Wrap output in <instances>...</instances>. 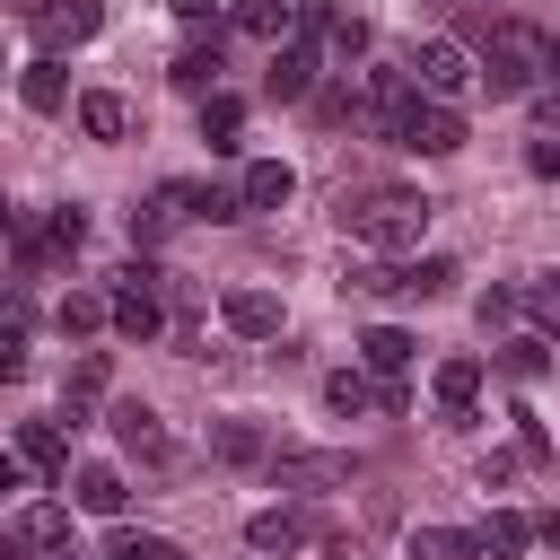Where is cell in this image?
<instances>
[{
  "mask_svg": "<svg viewBox=\"0 0 560 560\" xmlns=\"http://www.w3.org/2000/svg\"><path fill=\"white\" fill-rule=\"evenodd\" d=\"M210 455H219V464H262V429H254V420H219V429H210Z\"/></svg>",
  "mask_w": 560,
  "mask_h": 560,
  "instance_id": "cell-30",
  "label": "cell"
},
{
  "mask_svg": "<svg viewBox=\"0 0 560 560\" xmlns=\"http://www.w3.org/2000/svg\"><path fill=\"white\" fill-rule=\"evenodd\" d=\"M516 306H525L516 289H481V298H472V315H481V332H499V324H516Z\"/></svg>",
  "mask_w": 560,
  "mask_h": 560,
  "instance_id": "cell-35",
  "label": "cell"
},
{
  "mask_svg": "<svg viewBox=\"0 0 560 560\" xmlns=\"http://www.w3.org/2000/svg\"><path fill=\"white\" fill-rule=\"evenodd\" d=\"M18 96H26V114H61V105H70V79H61V61H26Z\"/></svg>",
  "mask_w": 560,
  "mask_h": 560,
  "instance_id": "cell-24",
  "label": "cell"
},
{
  "mask_svg": "<svg viewBox=\"0 0 560 560\" xmlns=\"http://www.w3.org/2000/svg\"><path fill=\"white\" fill-rule=\"evenodd\" d=\"M525 315H534L542 332H560V271H542V280L525 289Z\"/></svg>",
  "mask_w": 560,
  "mask_h": 560,
  "instance_id": "cell-34",
  "label": "cell"
},
{
  "mask_svg": "<svg viewBox=\"0 0 560 560\" xmlns=\"http://www.w3.org/2000/svg\"><path fill=\"white\" fill-rule=\"evenodd\" d=\"M105 385H114V359H105V350H79V359H70V385H61V420H88V411L105 402Z\"/></svg>",
  "mask_w": 560,
  "mask_h": 560,
  "instance_id": "cell-14",
  "label": "cell"
},
{
  "mask_svg": "<svg viewBox=\"0 0 560 560\" xmlns=\"http://www.w3.org/2000/svg\"><path fill=\"white\" fill-rule=\"evenodd\" d=\"M324 560H350V551H324Z\"/></svg>",
  "mask_w": 560,
  "mask_h": 560,
  "instance_id": "cell-43",
  "label": "cell"
},
{
  "mask_svg": "<svg viewBox=\"0 0 560 560\" xmlns=\"http://www.w3.org/2000/svg\"><path fill=\"white\" fill-rule=\"evenodd\" d=\"M105 560H184V542H166V534H131V525H122V534L105 542Z\"/></svg>",
  "mask_w": 560,
  "mask_h": 560,
  "instance_id": "cell-32",
  "label": "cell"
},
{
  "mask_svg": "<svg viewBox=\"0 0 560 560\" xmlns=\"http://www.w3.org/2000/svg\"><path fill=\"white\" fill-rule=\"evenodd\" d=\"M79 131H88V140H122V131H131V105H122L114 88H88V96H79Z\"/></svg>",
  "mask_w": 560,
  "mask_h": 560,
  "instance_id": "cell-21",
  "label": "cell"
},
{
  "mask_svg": "<svg viewBox=\"0 0 560 560\" xmlns=\"http://www.w3.org/2000/svg\"><path fill=\"white\" fill-rule=\"evenodd\" d=\"M324 402H332L341 420H359V411H385V385H376L368 368H332V376H324Z\"/></svg>",
  "mask_w": 560,
  "mask_h": 560,
  "instance_id": "cell-19",
  "label": "cell"
},
{
  "mask_svg": "<svg viewBox=\"0 0 560 560\" xmlns=\"http://www.w3.org/2000/svg\"><path fill=\"white\" fill-rule=\"evenodd\" d=\"M88 245V210H52L35 236H18V262L35 271V262H52V254H79Z\"/></svg>",
  "mask_w": 560,
  "mask_h": 560,
  "instance_id": "cell-13",
  "label": "cell"
},
{
  "mask_svg": "<svg viewBox=\"0 0 560 560\" xmlns=\"http://www.w3.org/2000/svg\"><path fill=\"white\" fill-rule=\"evenodd\" d=\"M52 551H70V508H61V499H35V508L9 525L0 560H52Z\"/></svg>",
  "mask_w": 560,
  "mask_h": 560,
  "instance_id": "cell-5",
  "label": "cell"
},
{
  "mask_svg": "<svg viewBox=\"0 0 560 560\" xmlns=\"http://www.w3.org/2000/svg\"><path fill=\"white\" fill-rule=\"evenodd\" d=\"M192 219H245V184H192Z\"/></svg>",
  "mask_w": 560,
  "mask_h": 560,
  "instance_id": "cell-33",
  "label": "cell"
},
{
  "mask_svg": "<svg viewBox=\"0 0 560 560\" xmlns=\"http://www.w3.org/2000/svg\"><path fill=\"white\" fill-rule=\"evenodd\" d=\"M455 289V262L446 254H420V262H402V280H394V298H446Z\"/></svg>",
  "mask_w": 560,
  "mask_h": 560,
  "instance_id": "cell-29",
  "label": "cell"
},
{
  "mask_svg": "<svg viewBox=\"0 0 560 560\" xmlns=\"http://www.w3.org/2000/svg\"><path fill=\"white\" fill-rule=\"evenodd\" d=\"M499 368H508V376H525V385H534V376H542V368H551V350H542V341H508V359H499Z\"/></svg>",
  "mask_w": 560,
  "mask_h": 560,
  "instance_id": "cell-37",
  "label": "cell"
},
{
  "mask_svg": "<svg viewBox=\"0 0 560 560\" xmlns=\"http://www.w3.org/2000/svg\"><path fill=\"white\" fill-rule=\"evenodd\" d=\"M411 88L420 96H438V105H455L464 88H481V70H472V44H455V35H429V44H411Z\"/></svg>",
  "mask_w": 560,
  "mask_h": 560,
  "instance_id": "cell-3",
  "label": "cell"
},
{
  "mask_svg": "<svg viewBox=\"0 0 560 560\" xmlns=\"http://www.w3.org/2000/svg\"><path fill=\"white\" fill-rule=\"evenodd\" d=\"M350 455H271V490H298V499H324V490H350Z\"/></svg>",
  "mask_w": 560,
  "mask_h": 560,
  "instance_id": "cell-8",
  "label": "cell"
},
{
  "mask_svg": "<svg viewBox=\"0 0 560 560\" xmlns=\"http://www.w3.org/2000/svg\"><path fill=\"white\" fill-rule=\"evenodd\" d=\"M70 499H79L88 516H122V499H131V490H122V472H114V464H79V472H70Z\"/></svg>",
  "mask_w": 560,
  "mask_h": 560,
  "instance_id": "cell-20",
  "label": "cell"
},
{
  "mask_svg": "<svg viewBox=\"0 0 560 560\" xmlns=\"http://www.w3.org/2000/svg\"><path fill=\"white\" fill-rule=\"evenodd\" d=\"M429 394H438V411H472V394H481V359L472 350H455V359H438V376H429Z\"/></svg>",
  "mask_w": 560,
  "mask_h": 560,
  "instance_id": "cell-18",
  "label": "cell"
},
{
  "mask_svg": "<svg viewBox=\"0 0 560 560\" xmlns=\"http://www.w3.org/2000/svg\"><path fill=\"white\" fill-rule=\"evenodd\" d=\"M105 26V9L96 0H52V9H35V44H44V61L52 52H70V44H88Z\"/></svg>",
  "mask_w": 560,
  "mask_h": 560,
  "instance_id": "cell-10",
  "label": "cell"
},
{
  "mask_svg": "<svg viewBox=\"0 0 560 560\" xmlns=\"http://www.w3.org/2000/svg\"><path fill=\"white\" fill-rule=\"evenodd\" d=\"M394 149H420V158H455V149H464V114H455V105H438V96H420V105L402 114Z\"/></svg>",
  "mask_w": 560,
  "mask_h": 560,
  "instance_id": "cell-7",
  "label": "cell"
},
{
  "mask_svg": "<svg viewBox=\"0 0 560 560\" xmlns=\"http://www.w3.org/2000/svg\"><path fill=\"white\" fill-rule=\"evenodd\" d=\"M0 236H9V192H0Z\"/></svg>",
  "mask_w": 560,
  "mask_h": 560,
  "instance_id": "cell-42",
  "label": "cell"
},
{
  "mask_svg": "<svg viewBox=\"0 0 560 560\" xmlns=\"http://www.w3.org/2000/svg\"><path fill=\"white\" fill-rule=\"evenodd\" d=\"M0 490H26V455H0Z\"/></svg>",
  "mask_w": 560,
  "mask_h": 560,
  "instance_id": "cell-39",
  "label": "cell"
},
{
  "mask_svg": "<svg viewBox=\"0 0 560 560\" xmlns=\"http://www.w3.org/2000/svg\"><path fill=\"white\" fill-rule=\"evenodd\" d=\"M289 192H298V175H289L280 158H254V166H245V210H280Z\"/></svg>",
  "mask_w": 560,
  "mask_h": 560,
  "instance_id": "cell-25",
  "label": "cell"
},
{
  "mask_svg": "<svg viewBox=\"0 0 560 560\" xmlns=\"http://www.w3.org/2000/svg\"><path fill=\"white\" fill-rule=\"evenodd\" d=\"M184 96H219V44H184L175 52V70H166Z\"/></svg>",
  "mask_w": 560,
  "mask_h": 560,
  "instance_id": "cell-23",
  "label": "cell"
},
{
  "mask_svg": "<svg viewBox=\"0 0 560 560\" xmlns=\"http://www.w3.org/2000/svg\"><path fill=\"white\" fill-rule=\"evenodd\" d=\"M52 324H61V332H70V341H88V332H96V324H114V298H96V289H70V298H61V306H52Z\"/></svg>",
  "mask_w": 560,
  "mask_h": 560,
  "instance_id": "cell-26",
  "label": "cell"
},
{
  "mask_svg": "<svg viewBox=\"0 0 560 560\" xmlns=\"http://www.w3.org/2000/svg\"><path fill=\"white\" fill-rule=\"evenodd\" d=\"M26 376V324H0V385Z\"/></svg>",
  "mask_w": 560,
  "mask_h": 560,
  "instance_id": "cell-38",
  "label": "cell"
},
{
  "mask_svg": "<svg viewBox=\"0 0 560 560\" xmlns=\"http://www.w3.org/2000/svg\"><path fill=\"white\" fill-rule=\"evenodd\" d=\"M306 114H315V122H350V114H359V96H350V88H315V96H306Z\"/></svg>",
  "mask_w": 560,
  "mask_h": 560,
  "instance_id": "cell-36",
  "label": "cell"
},
{
  "mask_svg": "<svg viewBox=\"0 0 560 560\" xmlns=\"http://www.w3.org/2000/svg\"><path fill=\"white\" fill-rule=\"evenodd\" d=\"M192 219V184H158L140 210H131V245H158V236H175Z\"/></svg>",
  "mask_w": 560,
  "mask_h": 560,
  "instance_id": "cell-12",
  "label": "cell"
},
{
  "mask_svg": "<svg viewBox=\"0 0 560 560\" xmlns=\"http://www.w3.org/2000/svg\"><path fill=\"white\" fill-rule=\"evenodd\" d=\"M236 26L262 35V44H289L298 35V0H236Z\"/></svg>",
  "mask_w": 560,
  "mask_h": 560,
  "instance_id": "cell-22",
  "label": "cell"
},
{
  "mask_svg": "<svg viewBox=\"0 0 560 560\" xmlns=\"http://www.w3.org/2000/svg\"><path fill=\"white\" fill-rule=\"evenodd\" d=\"M298 35H306L324 61H359V52H368V18H359V9H324V0H298Z\"/></svg>",
  "mask_w": 560,
  "mask_h": 560,
  "instance_id": "cell-4",
  "label": "cell"
},
{
  "mask_svg": "<svg viewBox=\"0 0 560 560\" xmlns=\"http://www.w3.org/2000/svg\"><path fill=\"white\" fill-rule=\"evenodd\" d=\"M411 350H420V341H411L402 324H368V332H359V359H368V376H385V385L411 368Z\"/></svg>",
  "mask_w": 560,
  "mask_h": 560,
  "instance_id": "cell-17",
  "label": "cell"
},
{
  "mask_svg": "<svg viewBox=\"0 0 560 560\" xmlns=\"http://www.w3.org/2000/svg\"><path fill=\"white\" fill-rule=\"evenodd\" d=\"M534 542H551V551H560V508H542V516H534Z\"/></svg>",
  "mask_w": 560,
  "mask_h": 560,
  "instance_id": "cell-40",
  "label": "cell"
},
{
  "mask_svg": "<svg viewBox=\"0 0 560 560\" xmlns=\"http://www.w3.org/2000/svg\"><path fill=\"white\" fill-rule=\"evenodd\" d=\"M472 70H481L490 96H525L534 79H551V35L525 26V18H499V26L472 44Z\"/></svg>",
  "mask_w": 560,
  "mask_h": 560,
  "instance_id": "cell-1",
  "label": "cell"
},
{
  "mask_svg": "<svg viewBox=\"0 0 560 560\" xmlns=\"http://www.w3.org/2000/svg\"><path fill=\"white\" fill-rule=\"evenodd\" d=\"M525 542H534V516H516V508H499V516L481 525V551H490V560H516Z\"/></svg>",
  "mask_w": 560,
  "mask_h": 560,
  "instance_id": "cell-31",
  "label": "cell"
},
{
  "mask_svg": "<svg viewBox=\"0 0 560 560\" xmlns=\"http://www.w3.org/2000/svg\"><path fill=\"white\" fill-rule=\"evenodd\" d=\"M236 131H245V96H228V88L201 96V140L210 149H236Z\"/></svg>",
  "mask_w": 560,
  "mask_h": 560,
  "instance_id": "cell-28",
  "label": "cell"
},
{
  "mask_svg": "<svg viewBox=\"0 0 560 560\" xmlns=\"http://www.w3.org/2000/svg\"><path fill=\"white\" fill-rule=\"evenodd\" d=\"M105 429H114V438H122L131 455H149V464L166 455V420H158L149 402H131V394H122V402H105Z\"/></svg>",
  "mask_w": 560,
  "mask_h": 560,
  "instance_id": "cell-15",
  "label": "cell"
},
{
  "mask_svg": "<svg viewBox=\"0 0 560 560\" xmlns=\"http://www.w3.org/2000/svg\"><path fill=\"white\" fill-rule=\"evenodd\" d=\"M315 70H324V52H315L306 35H289V44H271L262 96H271V105H306V96H315Z\"/></svg>",
  "mask_w": 560,
  "mask_h": 560,
  "instance_id": "cell-6",
  "label": "cell"
},
{
  "mask_svg": "<svg viewBox=\"0 0 560 560\" xmlns=\"http://www.w3.org/2000/svg\"><path fill=\"white\" fill-rule=\"evenodd\" d=\"M324 525L306 516V508H262V516H245V542L262 551V560H280V551H306Z\"/></svg>",
  "mask_w": 560,
  "mask_h": 560,
  "instance_id": "cell-9",
  "label": "cell"
},
{
  "mask_svg": "<svg viewBox=\"0 0 560 560\" xmlns=\"http://www.w3.org/2000/svg\"><path fill=\"white\" fill-rule=\"evenodd\" d=\"M219 324H228L236 341H280V298H271V289H228V298H219Z\"/></svg>",
  "mask_w": 560,
  "mask_h": 560,
  "instance_id": "cell-11",
  "label": "cell"
},
{
  "mask_svg": "<svg viewBox=\"0 0 560 560\" xmlns=\"http://www.w3.org/2000/svg\"><path fill=\"white\" fill-rule=\"evenodd\" d=\"M341 228H350L368 254H411V245H420V228H429V201H420V192H402V184H376V192L341 201Z\"/></svg>",
  "mask_w": 560,
  "mask_h": 560,
  "instance_id": "cell-2",
  "label": "cell"
},
{
  "mask_svg": "<svg viewBox=\"0 0 560 560\" xmlns=\"http://www.w3.org/2000/svg\"><path fill=\"white\" fill-rule=\"evenodd\" d=\"M18 455H26V472L70 481V438H61V420H26V429H18Z\"/></svg>",
  "mask_w": 560,
  "mask_h": 560,
  "instance_id": "cell-16",
  "label": "cell"
},
{
  "mask_svg": "<svg viewBox=\"0 0 560 560\" xmlns=\"http://www.w3.org/2000/svg\"><path fill=\"white\" fill-rule=\"evenodd\" d=\"M411 560H490L481 534H455V525H420L411 534Z\"/></svg>",
  "mask_w": 560,
  "mask_h": 560,
  "instance_id": "cell-27",
  "label": "cell"
},
{
  "mask_svg": "<svg viewBox=\"0 0 560 560\" xmlns=\"http://www.w3.org/2000/svg\"><path fill=\"white\" fill-rule=\"evenodd\" d=\"M166 9H175V18H219L228 0H166Z\"/></svg>",
  "mask_w": 560,
  "mask_h": 560,
  "instance_id": "cell-41",
  "label": "cell"
}]
</instances>
